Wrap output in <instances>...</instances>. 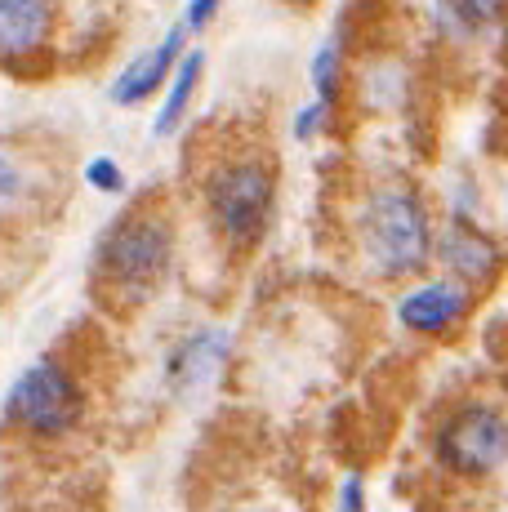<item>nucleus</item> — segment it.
<instances>
[{"label": "nucleus", "instance_id": "17", "mask_svg": "<svg viewBox=\"0 0 508 512\" xmlns=\"http://www.w3.org/2000/svg\"><path fill=\"white\" fill-rule=\"evenodd\" d=\"M335 512H366V481H361L357 472H348V477L339 481Z\"/></svg>", "mask_w": 508, "mask_h": 512}, {"label": "nucleus", "instance_id": "14", "mask_svg": "<svg viewBox=\"0 0 508 512\" xmlns=\"http://www.w3.org/2000/svg\"><path fill=\"white\" fill-rule=\"evenodd\" d=\"M308 72H312V90H317L321 103H335L339 85H344V41H339V36H330V41L312 54Z\"/></svg>", "mask_w": 508, "mask_h": 512}, {"label": "nucleus", "instance_id": "4", "mask_svg": "<svg viewBox=\"0 0 508 512\" xmlns=\"http://www.w3.org/2000/svg\"><path fill=\"white\" fill-rule=\"evenodd\" d=\"M5 415H9V423H18L27 437L54 441V437H67V432L81 423L85 392L54 357H41L9 383Z\"/></svg>", "mask_w": 508, "mask_h": 512}, {"label": "nucleus", "instance_id": "1", "mask_svg": "<svg viewBox=\"0 0 508 512\" xmlns=\"http://www.w3.org/2000/svg\"><path fill=\"white\" fill-rule=\"evenodd\" d=\"M357 245L361 259L379 277H410L433 263L437 228L424 196L410 183H379L366 192L357 210Z\"/></svg>", "mask_w": 508, "mask_h": 512}, {"label": "nucleus", "instance_id": "9", "mask_svg": "<svg viewBox=\"0 0 508 512\" xmlns=\"http://www.w3.org/2000/svg\"><path fill=\"white\" fill-rule=\"evenodd\" d=\"M433 254L446 263V277H455V281H464V285L491 281L495 272H500V263H504L500 245H495L482 228H473L468 219H459V214L442 228Z\"/></svg>", "mask_w": 508, "mask_h": 512}, {"label": "nucleus", "instance_id": "6", "mask_svg": "<svg viewBox=\"0 0 508 512\" xmlns=\"http://www.w3.org/2000/svg\"><path fill=\"white\" fill-rule=\"evenodd\" d=\"M232 357V334L210 326V330H192L174 343V352L165 357V383H170L174 397H201L214 379L223 374Z\"/></svg>", "mask_w": 508, "mask_h": 512}, {"label": "nucleus", "instance_id": "19", "mask_svg": "<svg viewBox=\"0 0 508 512\" xmlns=\"http://www.w3.org/2000/svg\"><path fill=\"white\" fill-rule=\"evenodd\" d=\"M14 192H18V170L9 165V156H0V201H9Z\"/></svg>", "mask_w": 508, "mask_h": 512}, {"label": "nucleus", "instance_id": "18", "mask_svg": "<svg viewBox=\"0 0 508 512\" xmlns=\"http://www.w3.org/2000/svg\"><path fill=\"white\" fill-rule=\"evenodd\" d=\"M223 0H188V9H183V27L188 32H205V27L214 23V14H219Z\"/></svg>", "mask_w": 508, "mask_h": 512}, {"label": "nucleus", "instance_id": "12", "mask_svg": "<svg viewBox=\"0 0 508 512\" xmlns=\"http://www.w3.org/2000/svg\"><path fill=\"white\" fill-rule=\"evenodd\" d=\"M500 23V0H437V27L451 41H477Z\"/></svg>", "mask_w": 508, "mask_h": 512}, {"label": "nucleus", "instance_id": "20", "mask_svg": "<svg viewBox=\"0 0 508 512\" xmlns=\"http://www.w3.org/2000/svg\"><path fill=\"white\" fill-rule=\"evenodd\" d=\"M500 512H508V508H500Z\"/></svg>", "mask_w": 508, "mask_h": 512}, {"label": "nucleus", "instance_id": "2", "mask_svg": "<svg viewBox=\"0 0 508 512\" xmlns=\"http://www.w3.org/2000/svg\"><path fill=\"white\" fill-rule=\"evenodd\" d=\"M174 263V228L156 210H130L94 245V285L112 303H143Z\"/></svg>", "mask_w": 508, "mask_h": 512}, {"label": "nucleus", "instance_id": "8", "mask_svg": "<svg viewBox=\"0 0 508 512\" xmlns=\"http://www.w3.org/2000/svg\"><path fill=\"white\" fill-rule=\"evenodd\" d=\"M188 27L183 23H174L170 32L161 36L152 49H143L139 58H134L130 67H125L121 76H116V85H112V103H121V107H139V103H148L152 94H161L165 85H170V76H174V67L183 63V54H188Z\"/></svg>", "mask_w": 508, "mask_h": 512}, {"label": "nucleus", "instance_id": "11", "mask_svg": "<svg viewBox=\"0 0 508 512\" xmlns=\"http://www.w3.org/2000/svg\"><path fill=\"white\" fill-rule=\"evenodd\" d=\"M201 72H205V54H201V49H188V54H183V63L174 67L170 85H165L161 112H156V125H152V134H156V139H170V134L179 130V121H183V116H188L192 98H197Z\"/></svg>", "mask_w": 508, "mask_h": 512}, {"label": "nucleus", "instance_id": "15", "mask_svg": "<svg viewBox=\"0 0 508 512\" xmlns=\"http://www.w3.org/2000/svg\"><path fill=\"white\" fill-rule=\"evenodd\" d=\"M85 183L103 196H116L125 187V170L112 161V156H90V161H85Z\"/></svg>", "mask_w": 508, "mask_h": 512}, {"label": "nucleus", "instance_id": "7", "mask_svg": "<svg viewBox=\"0 0 508 512\" xmlns=\"http://www.w3.org/2000/svg\"><path fill=\"white\" fill-rule=\"evenodd\" d=\"M473 308V290L455 277H437V281H419L397 299V321L410 334H446Z\"/></svg>", "mask_w": 508, "mask_h": 512}, {"label": "nucleus", "instance_id": "5", "mask_svg": "<svg viewBox=\"0 0 508 512\" xmlns=\"http://www.w3.org/2000/svg\"><path fill=\"white\" fill-rule=\"evenodd\" d=\"M437 464L451 477L482 481L508 464V419L486 401H464L437 428Z\"/></svg>", "mask_w": 508, "mask_h": 512}, {"label": "nucleus", "instance_id": "3", "mask_svg": "<svg viewBox=\"0 0 508 512\" xmlns=\"http://www.w3.org/2000/svg\"><path fill=\"white\" fill-rule=\"evenodd\" d=\"M272 205H277V179L263 161H250V156L223 161L205 179V210L232 250H250L263 241L272 223Z\"/></svg>", "mask_w": 508, "mask_h": 512}, {"label": "nucleus", "instance_id": "13", "mask_svg": "<svg viewBox=\"0 0 508 512\" xmlns=\"http://www.w3.org/2000/svg\"><path fill=\"white\" fill-rule=\"evenodd\" d=\"M410 94V76L402 63H370L366 76H361V98H366L370 107H379V112H388V107H397L402 98Z\"/></svg>", "mask_w": 508, "mask_h": 512}, {"label": "nucleus", "instance_id": "16", "mask_svg": "<svg viewBox=\"0 0 508 512\" xmlns=\"http://www.w3.org/2000/svg\"><path fill=\"white\" fill-rule=\"evenodd\" d=\"M326 116H330V103H321V98H312L308 107H299V112H295V139L299 143L317 139V134L326 130Z\"/></svg>", "mask_w": 508, "mask_h": 512}, {"label": "nucleus", "instance_id": "10", "mask_svg": "<svg viewBox=\"0 0 508 512\" xmlns=\"http://www.w3.org/2000/svg\"><path fill=\"white\" fill-rule=\"evenodd\" d=\"M58 0H0V63L32 58L50 45Z\"/></svg>", "mask_w": 508, "mask_h": 512}]
</instances>
